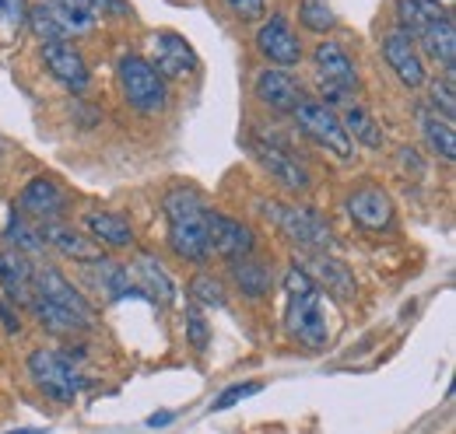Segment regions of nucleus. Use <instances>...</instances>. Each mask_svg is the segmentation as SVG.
Masks as SVG:
<instances>
[{"instance_id":"nucleus-1","label":"nucleus","mask_w":456,"mask_h":434,"mask_svg":"<svg viewBox=\"0 0 456 434\" xmlns=\"http://www.w3.org/2000/svg\"><path fill=\"white\" fill-rule=\"evenodd\" d=\"M166 217H169V249L186 263H208V204L193 186H175L166 193Z\"/></svg>"},{"instance_id":"nucleus-2","label":"nucleus","mask_w":456,"mask_h":434,"mask_svg":"<svg viewBox=\"0 0 456 434\" xmlns=\"http://www.w3.org/2000/svg\"><path fill=\"white\" fill-rule=\"evenodd\" d=\"M285 291H288V309H285V323L291 329V336L298 343H305L309 350H323L327 340H330V329H327V316H323V298H320V287L316 280L305 273V267H291L285 273Z\"/></svg>"},{"instance_id":"nucleus-3","label":"nucleus","mask_w":456,"mask_h":434,"mask_svg":"<svg viewBox=\"0 0 456 434\" xmlns=\"http://www.w3.org/2000/svg\"><path fill=\"white\" fill-rule=\"evenodd\" d=\"M116 81H119L123 102L141 116H159L169 106V84L159 77V70L144 56H123L116 67Z\"/></svg>"},{"instance_id":"nucleus-4","label":"nucleus","mask_w":456,"mask_h":434,"mask_svg":"<svg viewBox=\"0 0 456 434\" xmlns=\"http://www.w3.org/2000/svg\"><path fill=\"white\" fill-rule=\"evenodd\" d=\"M28 375L39 385V392L53 403H74L85 389V375L77 372L74 358H67L63 350H53V347H39L28 354Z\"/></svg>"},{"instance_id":"nucleus-5","label":"nucleus","mask_w":456,"mask_h":434,"mask_svg":"<svg viewBox=\"0 0 456 434\" xmlns=\"http://www.w3.org/2000/svg\"><path fill=\"white\" fill-rule=\"evenodd\" d=\"M264 211H267V217H274V224L285 231V238L295 249H302V253H309V256L330 249V242H334L330 224L316 214V211L295 207V204H278V200L264 204Z\"/></svg>"},{"instance_id":"nucleus-6","label":"nucleus","mask_w":456,"mask_h":434,"mask_svg":"<svg viewBox=\"0 0 456 434\" xmlns=\"http://www.w3.org/2000/svg\"><path fill=\"white\" fill-rule=\"evenodd\" d=\"M298 130L323 151H330L338 162H347L351 158V137L344 133L341 126V116L327 102H302V106L291 112Z\"/></svg>"},{"instance_id":"nucleus-7","label":"nucleus","mask_w":456,"mask_h":434,"mask_svg":"<svg viewBox=\"0 0 456 434\" xmlns=\"http://www.w3.org/2000/svg\"><path fill=\"white\" fill-rule=\"evenodd\" d=\"M32 298L53 305L60 312L74 316L81 326H95V309L88 305V298L57 270V267H36V277H32Z\"/></svg>"},{"instance_id":"nucleus-8","label":"nucleus","mask_w":456,"mask_h":434,"mask_svg":"<svg viewBox=\"0 0 456 434\" xmlns=\"http://www.w3.org/2000/svg\"><path fill=\"white\" fill-rule=\"evenodd\" d=\"M313 63H316V77H320V88H323L327 102H344L358 88V70H354L351 56L344 53L338 43L323 39L313 50Z\"/></svg>"},{"instance_id":"nucleus-9","label":"nucleus","mask_w":456,"mask_h":434,"mask_svg":"<svg viewBox=\"0 0 456 434\" xmlns=\"http://www.w3.org/2000/svg\"><path fill=\"white\" fill-rule=\"evenodd\" d=\"M208 249L215 256H222L228 263L246 260L256 253V235L249 224L222 214V211H208Z\"/></svg>"},{"instance_id":"nucleus-10","label":"nucleus","mask_w":456,"mask_h":434,"mask_svg":"<svg viewBox=\"0 0 456 434\" xmlns=\"http://www.w3.org/2000/svg\"><path fill=\"white\" fill-rule=\"evenodd\" d=\"M148 63L169 84V81H183V77H190L197 70V53L186 43V36H179V32H155L151 36V60Z\"/></svg>"},{"instance_id":"nucleus-11","label":"nucleus","mask_w":456,"mask_h":434,"mask_svg":"<svg viewBox=\"0 0 456 434\" xmlns=\"http://www.w3.org/2000/svg\"><path fill=\"white\" fill-rule=\"evenodd\" d=\"M344 211H347V217H351L358 228H365V231H390V228H394V214H397L390 193L379 189V186H362V189H354V193L347 197Z\"/></svg>"},{"instance_id":"nucleus-12","label":"nucleus","mask_w":456,"mask_h":434,"mask_svg":"<svg viewBox=\"0 0 456 434\" xmlns=\"http://www.w3.org/2000/svg\"><path fill=\"white\" fill-rule=\"evenodd\" d=\"M14 211L21 217H28V221H36V224H50V221H60V214L67 211V193L60 189L57 179L39 175L21 189Z\"/></svg>"},{"instance_id":"nucleus-13","label":"nucleus","mask_w":456,"mask_h":434,"mask_svg":"<svg viewBox=\"0 0 456 434\" xmlns=\"http://www.w3.org/2000/svg\"><path fill=\"white\" fill-rule=\"evenodd\" d=\"M256 158H260V165L271 172V179H278V182H281L285 189H291V193H305V189H313V175H309L305 162H302L298 155H291L285 144L260 141V144H256Z\"/></svg>"},{"instance_id":"nucleus-14","label":"nucleus","mask_w":456,"mask_h":434,"mask_svg":"<svg viewBox=\"0 0 456 434\" xmlns=\"http://www.w3.org/2000/svg\"><path fill=\"white\" fill-rule=\"evenodd\" d=\"M256 50L267 56L274 67H295L298 60H302V43H298V36L291 32V25H288L285 14H271L264 25H260V32H256Z\"/></svg>"},{"instance_id":"nucleus-15","label":"nucleus","mask_w":456,"mask_h":434,"mask_svg":"<svg viewBox=\"0 0 456 434\" xmlns=\"http://www.w3.org/2000/svg\"><path fill=\"white\" fill-rule=\"evenodd\" d=\"M383 60L390 63V70L400 77V84L407 88H421L428 81V70H425V60L418 53L414 39L403 36V32H387L383 36Z\"/></svg>"},{"instance_id":"nucleus-16","label":"nucleus","mask_w":456,"mask_h":434,"mask_svg":"<svg viewBox=\"0 0 456 434\" xmlns=\"http://www.w3.org/2000/svg\"><path fill=\"white\" fill-rule=\"evenodd\" d=\"M43 63H46V70L57 77L60 84H63L67 92H74V95L85 92L88 81H92L81 50H74L67 39H63V43H43Z\"/></svg>"},{"instance_id":"nucleus-17","label":"nucleus","mask_w":456,"mask_h":434,"mask_svg":"<svg viewBox=\"0 0 456 434\" xmlns=\"http://www.w3.org/2000/svg\"><path fill=\"white\" fill-rule=\"evenodd\" d=\"M39 228H43V242L53 245L60 256H67L74 263H102L106 260V253L95 238H88L85 231H77L63 221H50V224H39Z\"/></svg>"},{"instance_id":"nucleus-18","label":"nucleus","mask_w":456,"mask_h":434,"mask_svg":"<svg viewBox=\"0 0 456 434\" xmlns=\"http://www.w3.org/2000/svg\"><path fill=\"white\" fill-rule=\"evenodd\" d=\"M126 267L134 273V284H137V294H141V298H148V301L159 305V309H169L172 298H175V284H172L169 270L159 263V256L141 253V256H134V263H126Z\"/></svg>"},{"instance_id":"nucleus-19","label":"nucleus","mask_w":456,"mask_h":434,"mask_svg":"<svg viewBox=\"0 0 456 434\" xmlns=\"http://www.w3.org/2000/svg\"><path fill=\"white\" fill-rule=\"evenodd\" d=\"M253 92H256V99L271 108V112H295V108L305 102L298 81L288 70H281V67L260 70L256 81H253Z\"/></svg>"},{"instance_id":"nucleus-20","label":"nucleus","mask_w":456,"mask_h":434,"mask_svg":"<svg viewBox=\"0 0 456 434\" xmlns=\"http://www.w3.org/2000/svg\"><path fill=\"white\" fill-rule=\"evenodd\" d=\"M32 277H36V267L28 256L14 253V249H0V287L7 294L11 305H25L32 301Z\"/></svg>"},{"instance_id":"nucleus-21","label":"nucleus","mask_w":456,"mask_h":434,"mask_svg":"<svg viewBox=\"0 0 456 434\" xmlns=\"http://www.w3.org/2000/svg\"><path fill=\"white\" fill-rule=\"evenodd\" d=\"M309 267H313V270H305V273H309L313 280H320L334 298L351 301V298L358 294L354 273L347 270V263H341V260H334V256H327V253H313V256H309Z\"/></svg>"},{"instance_id":"nucleus-22","label":"nucleus","mask_w":456,"mask_h":434,"mask_svg":"<svg viewBox=\"0 0 456 434\" xmlns=\"http://www.w3.org/2000/svg\"><path fill=\"white\" fill-rule=\"evenodd\" d=\"M85 228L88 235L99 242V245H110V249H126L134 245V228L130 221L116 211H92L85 214Z\"/></svg>"},{"instance_id":"nucleus-23","label":"nucleus","mask_w":456,"mask_h":434,"mask_svg":"<svg viewBox=\"0 0 456 434\" xmlns=\"http://www.w3.org/2000/svg\"><path fill=\"white\" fill-rule=\"evenodd\" d=\"M228 270H232V280H235V287H239L246 298H253V301L267 298V294H271V287H274V273H271V263H264V260H256V256L235 260V263H228Z\"/></svg>"},{"instance_id":"nucleus-24","label":"nucleus","mask_w":456,"mask_h":434,"mask_svg":"<svg viewBox=\"0 0 456 434\" xmlns=\"http://www.w3.org/2000/svg\"><path fill=\"white\" fill-rule=\"evenodd\" d=\"M450 11L439 4V0H397V21H400V32L418 39L428 25L443 21Z\"/></svg>"},{"instance_id":"nucleus-25","label":"nucleus","mask_w":456,"mask_h":434,"mask_svg":"<svg viewBox=\"0 0 456 434\" xmlns=\"http://www.w3.org/2000/svg\"><path fill=\"white\" fill-rule=\"evenodd\" d=\"M414 43L425 46V53L432 56L436 63H443L446 70H453V60H456V25H453V14H446L443 21L428 25Z\"/></svg>"},{"instance_id":"nucleus-26","label":"nucleus","mask_w":456,"mask_h":434,"mask_svg":"<svg viewBox=\"0 0 456 434\" xmlns=\"http://www.w3.org/2000/svg\"><path fill=\"white\" fill-rule=\"evenodd\" d=\"M418 126H421V133H425L428 148H432L443 162H453L456 158L453 123H450V119H443V116H439V112H432V108H418Z\"/></svg>"},{"instance_id":"nucleus-27","label":"nucleus","mask_w":456,"mask_h":434,"mask_svg":"<svg viewBox=\"0 0 456 434\" xmlns=\"http://www.w3.org/2000/svg\"><path fill=\"white\" fill-rule=\"evenodd\" d=\"M4 242H7V249L21 253V256H39V253L46 249V242H43V228H39L36 221L21 217L18 211H11V217H7Z\"/></svg>"},{"instance_id":"nucleus-28","label":"nucleus","mask_w":456,"mask_h":434,"mask_svg":"<svg viewBox=\"0 0 456 434\" xmlns=\"http://www.w3.org/2000/svg\"><path fill=\"white\" fill-rule=\"evenodd\" d=\"M46 7L53 11V18L60 21V28L67 36H85L95 28V14L88 7V0H46Z\"/></svg>"},{"instance_id":"nucleus-29","label":"nucleus","mask_w":456,"mask_h":434,"mask_svg":"<svg viewBox=\"0 0 456 434\" xmlns=\"http://www.w3.org/2000/svg\"><path fill=\"white\" fill-rule=\"evenodd\" d=\"M341 126L351 141H358V144H365V148H372V151L383 148V130H379V123H376L362 106H344Z\"/></svg>"},{"instance_id":"nucleus-30","label":"nucleus","mask_w":456,"mask_h":434,"mask_svg":"<svg viewBox=\"0 0 456 434\" xmlns=\"http://www.w3.org/2000/svg\"><path fill=\"white\" fill-rule=\"evenodd\" d=\"M190 298H193V305H200V309H225L228 291L215 273H197V277L190 280Z\"/></svg>"},{"instance_id":"nucleus-31","label":"nucleus","mask_w":456,"mask_h":434,"mask_svg":"<svg viewBox=\"0 0 456 434\" xmlns=\"http://www.w3.org/2000/svg\"><path fill=\"white\" fill-rule=\"evenodd\" d=\"M28 28L36 32V39H43V43H63L67 39V32L60 28V21L53 18V11L46 7V4H36V7H28Z\"/></svg>"},{"instance_id":"nucleus-32","label":"nucleus","mask_w":456,"mask_h":434,"mask_svg":"<svg viewBox=\"0 0 456 434\" xmlns=\"http://www.w3.org/2000/svg\"><path fill=\"white\" fill-rule=\"evenodd\" d=\"M298 21H302L309 32H330L338 18H334L330 0H302V4H298Z\"/></svg>"},{"instance_id":"nucleus-33","label":"nucleus","mask_w":456,"mask_h":434,"mask_svg":"<svg viewBox=\"0 0 456 434\" xmlns=\"http://www.w3.org/2000/svg\"><path fill=\"white\" fill-rule=\"evenodd\" d=\"M183 323H186V343L193 347V350H208V343H211V326H208V316H204V309L200 305H186V316H183Z\"/></svg>"},{"instance_id":"nucleus-34","label":"nucleus","mask_w":456,"mask_h":434,"mask_svg":"<svg viewBox=\"0 0 456 434\" xmlns=\"http://www.w3.org/2000/svg\"><path fill=\"white\" fill-rule=\"evenodd\" d=\"M432 112H439L443 119H450V123H453V112H456L453 70H446L439 81H432Z\"/></svg>"},{"instance_id":"nucleus-35","label":"nucleus","mask_w":456,"mask_h":434,"mask_svg":"<svg viewBox=\"0 0 456 434\" xmlns=\"http://www.w3.org/2000/svg\"><path fill=\"white\" fill-rule=\"evenodd\" d=\"M264 385L260 382H239V385H228L225 392L211 403V410H232L235 403H242V399H249V396H256Z\"/></svg>"},{"instance_id":"nucleus-36","label":"nucleus","mask_w":456,"mask_h":434,"mask_svg":"<svg viewBox=\"0 0 456 434\" xmlns=\"http://www.w3.org/2000/svg\"><path fill=\"white\" fill-rule=\"evenodd\" d=\"M25 18H28V4L25 0H0V28L14 32V28L25 25Z\"/></svg>"},{"instance_id":"nucleus-37","label":"nucleus","mask_w":456,"mask_h":434,"mask_svg":"<svg viewBox=\"0 0 456 434\" xmlns=\"http://www.w3.org/2000/svg\"><path fill=\"white\" fill-rule=\"evenodd\" d=\"M225 4L235 11V18H242V21H256L267 11V0H225Z\"/></svg>"},{"instance_id":"nucleus-38","label":"nucleus","mask_w":456,"mask_h":434,"mask_svg":"<svg viewBox=\"0 0 456 434\" xmlns=\"http://www.w3.org/2000/svg\"><path fill=\"white\" fill-rule=\"evenodd\" d=\"M88 7H92L95 18H113V14H126L130 11V4H123V0H88Z\"/></svg>"},{"instance_id":"nucleus-39","label":"nucleus","mask_w":456,"mask_h":434,"mask_svg":"<svg viewBox=\"0 0 456 434\" xmlns=\"http://www.w3.org/2000/svg\"><path fill=\"white\" fill-rule=\"evenodd\" d=\"M172 417L175 414H155V417H148V428H166V424H172Z\"/></svg>"},{"instance_id":"nucleus-40","label":"nucleus","mask_w":456,"mask_h":434,"mask_svg":"<svg viewBox=\"0 0 456 434\" xmlns=\"http://www.w3.org/2000/svg\"><path fill=\"white\" fill-rule=\"evenodd\" d=\"M7 434H46V431H39V428H21V431H7Z\"/></svg>"}]
</instances>
